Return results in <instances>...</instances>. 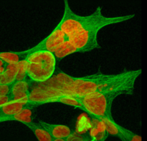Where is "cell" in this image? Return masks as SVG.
I'll use <instances>...</instances> for the list:
<instances>
[{
	"mask_svg": "<svg viewBox=\"0 0 147 141\" xmlns=\"http://www.w3.org/2000/svg\"><path fill=\"white\" fill-rule=\"evenodd\" d=\"M27 61V77L33 82L43 83L54 75L56 57L48 50H38L25 57Z\"/></svg>",
	"mask_w": 147,
	"mask_h": 141,
	"instance_id": "7a4b0ae2",
	"label": "cell"
},
{
	"mask_svg": "<svg viewBox=\"0 0 147 141\" xmlns=\"http://www.w3.org/2000/svg\"><path fill=\"white\" fill-rule=\"evenodd\" d=\"M11 93V85L0 84V97Z\"/></svg>",
	"mask_w": 147,
	"mask_h": 141,
	"instance_id": "4fadbf2b",
	"label": "cell"
},
{
	"mask_svg": "<svg viewBox=\"0 0 147 141\" xmlns=\"http://www.w3.org/2000/svg\"><path fill=\"white\" fill-rule=\"evenodd\" d=\"M50 103H62V104L66 105L77 107V108L83 110V105H82L80 102L78 100V99L76 96L71 95L60 94L57 95L53 96L50 98L47 99L45 102V104Z\"/></svg>",
	"mask_w": 147,
	"mask_h": 141,
	"instance_id": "8992f818",
	"label": "cell"
},
{
	"mask_svg": "<svg viewBox=\"0 0 147 141\" xmlns=\"http://www.w3.org/2000/svg\"><path fill=\"white\" fill-rule=\"evenodd\" d=\"M22 58L20 52H0V60L4 64H14Z\"/></svg>",
	"mask_w": 147,
	"mask_h": 141,
	"instance_id": "8fae6325",
	"label": "cell"
},
{
	"mask_svg": "<svg viewBox=\"0 0 147 141\" xmlns=\"http://www.w3.org/2000/svg\"><path fill=\"white\" fill-rule=\"evenodd\" d=\"M7 121H17L21 123L32 121V107L27 106L19 113L12 115L7 116L0 120V123Z\"/></svg>",
	"mask_w": 147,
	"mask_h": 141,
	"instance_id": "ba28073f",
	"label": "cell"
},
{
	"mask_svg": "<svg viewBox=\"0 0 147 141\" xmlns=\"http://www.w3.org/2000/svg\"><path fill=\"white\" fill-rule=\"evenodd\" d=\"M135 14L108 17L102 14L100 7L93 13L90 21L83 27L70 42H63L53 51L56 59L61 60L75 53H84L99 49L98 33L101 29L111 24L121 23L131 19Z\"/></svg>",
	"mask_w": 147,
	"mask_h": 141,
	"instance_id": "6da1fadb",
	"label": "cell"
},
{
	"mask_svg": "<svg viewBox=\"0 0 147 141\" xmlns=\"http://www.w3.org/2000/svg\"><path fill=\"white\" fill-rule=\"evenodd\" d=\"M39 124L53 138H69L73 134L71 129L67 126L50 124L40 120Z\"/></svg>",
	"mask_w": 147,
	"mask_h": 141,
	"instance_id": "5b68a950",
	"label": "cell"
},
{
	"mask_svg": "<svg viewBox=\"0 0 147 141\" xmlns=\"http://www.w3.org/2000/svg\"><path fill=\"white\" fill-rule=\"evenodd\" d=\"M17 69H18L17 62L14 64H4V70L0 73L1 84L11 85L14 82H15Z\"/></svg>",
	"mask_w": 147,
	"mask_h": 141,
	"instance_id": "9c48e42d",
	"label": "cell"
},
{
	"mask_svg": "<svg viewBox=\"0 0 147 141\" xmlns=\"http://www.w3.org/2000/svg\"><path fill=\"white\" fill-rule=\"evenodd\" d=\"M11 100H12V97H11V94L1 96L0 97V107L3 106L4 105L7 104V103H9Z\"/></svg>",
	"mask_w": 147,
	"mask_h": 141,
	"instance_id": "5bb4252c",
	"label": "cell"
},
{
	"mask_svg": "<svg viewBox=\"0 0 147 141\" xmlns=\"http://www.w3.org/2000/svg\"><path fill=\"white\" fill-rule=\"evenodd\" d=\"M18 69L16 75L15 81H22L27 80V61L25 57L20 60L17 62Z\"/></svg>",
	"mask_w": 147,
	"mask_h": 141,
	"instance_id": "7c38bea8",
	"label": "cell"
},
{
	"mask_svg": "<svg viewBox=\"0 0 147 141\" xmlns=\"http://www.w3.org/2000/svg\"><path fill=\"white\" fill-rule=\"evenodd\" d=\"M12 100L27 103L29 105L30 83L26 80L15 81L11 85V93Z\"/></svg>",
	"mask_w": 147,
	"mask_h": 141,
	"instance_id": "277c9868",
	"label": "cell"
},
{
	"mask_svg": "<svg viewBox=\"0 0 147 141\" xmlns=\"http://www.w3.org/2000/svg\"><path fill=\"white\" fill-rule=\"evenodd\" d=\"M27 106H29L27 103L16 101V100H11L9 103L0 107V120L7 116L12 115L19 113Z\"/></svg>",
	"mask_w": 147,
	"mask_h": 141,
	"instance_id": "52a82bcc",
	"label": "cell"
},
{
	"mask_svg": "<svg viewBox=\"0 0 147 141\" xmlns=\"http://www.w3.org/2000/svg\"><path fill=\"white\" fill-rule=\"evenodd\" d=\"M142 137L139 135H136L135 133H132V135L131 136V137L129 138V139L128 141H142Z\"/></svg>",
	"mask_w": 147,
	"mask_h": 141,
	"instance_id": "9a60e30c",
	"label": "cell"
},
{
	"mask_svg": "<svg viewBox=\"0 0 147 141\" xmlns=\"http://www.w3.org/2000/svg\"><path fill=\"white\" fill-rule=\"evenodd\" d=\"M24 126H27L35 136L38 141H52L53 138L50 134L40 126V124L32 122L23 123Z\"/></svg>",
	"mask_w": 147,
	"mask_h": 141,
	"instance_id": "30bf717a",
	"label": "cell"
},
{
	"mask_svg": "<svg viewBox=\"0 0 147 141\" xmlns=\"http://www.w3.org/2000/svg\"><path fill=\"white\" fill-rule=\"evenodd\" d=\"M0 84H1V80H0Z\"/></svg>",
	"mask_w": 147,
	"mask_h": 141,
	"instance_id": "e0dca14e",
	"label": "cell"
},
{
	"mask_svg": "<svg viewBox=\"0 0 147 141\" xmlns=\"http://www.w3.org/2000/svg\"><path fill=\"white\" fill-rule=\"evenodd\" d=\"M68 138H53L52 141H67Z\"/></svg>",
	"mask_w": 147,
	"mask_h": 141,
	"instance_id": "2e32d148",
	"label": "cell"
},
{
	"mask_svg": "<svg viewBox=\"0 0 147 141\" xmlns=\"http://www.w3.org/2000/svg\"><path fill=\"white\" fill-rule=\"evenodd\" d=\"M121 95L119 92H94L81 97H76L83 105V111L94 118L101 120L105 117H113V102L116 97Z\"/></svg>",
	"mask_w": 147,
	"mask_h": 141,
	"instance_id": "3957f363",
	"label": "cell"
}]
</instances>
